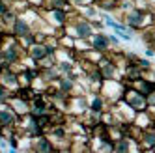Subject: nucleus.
I'll list each match as a JSON object with an SVG mask.
<instances>
[{
  "label": "nucleus",
  "mask_w": 155,
  "mask_h": 153,
  "mask_svg": "<svg viewBox=\"0 0 155 153\" xmlns=\"http://www.w3.org/2000/svg\"><path fill=\"white\" fill-rule=\"evenodd\" d=\"M121 23H125L131 30L142 32L155 24V11L153 9H140V8H131L129 11L121 15Z\"/></svg>",
  "instance_id": "f257e3e1"
},
{
  "label": "nucleus",
  "mask_w": 155,
  "mask_h": 153,
  "mask_svg": "<svg viewBox=\"0 0 155 153\" xmlns=\"http://www.w3.org/2000/svg\"><path fill=\"white\" fill-rule=\"evenodd\" d=\"M71 8H49V9H41V17L47 21V23L52 28H64L69 21V13H71Z\"/></svg>",
  "instance_id": "f03ea898"
},
{
  "label": "nucleus",
  "mask_w": 155,
  "mask_h": 153,
  "mask_svg": "<svg viewBox=\"0 0 155 153\" xmlns=\"http://www.w3.org/2000/svg\"><path fill=\"white\" fill-rule=\"evenodd\" d=\"M135 112H142V110H148V101H146V95L140 93L137 88L125 84V90H124V97H121Z\"/></svg>",
  "instance_id": "7ed1b4c3"
},
{
  "label": "nucleus",
  "mask_w": 155,
  "mask_h": 153,
  "mask_svg": "<svg viewBox=\"0 0 155 153\" xmlns=\"http://www.w3.org/2000/svg\"><path fill=\"white\" fill-rule=\"evenodd\" d=\"M124 90H125L124 80H103V86H101V93L110 105L118 103L124 97Z\"/></svg>",
  "instance_id": "20e7f679"
},
{
  "label": "nucleus",
  "mask_w": 155,
  "mask_h": 153,
  "mask_svg": "<svg viewBox=\"0 0 155 153\" xmlns=\"http://www.w3.org/2000/svg\"><path fill=\"white\" fill-rule=\"evenodd\" d=\"M97 67H99V71H101V75H103V80H121L124 79L120 67L114 63V60L110 58L108 54H105V56L99 60Z\"/></svg>",
  "instance_id": "39448f33"
},
{
  "label": "nucleus",
  "mask_w": 155,
  "mask_h": 153,
  "mask_svg": "<svg viewBox=\"0 0 155 153\" xmlns=\"http://www.w3.org/2000/svg\"><path fill=\"white\" fill-rule=\"evenodd\" d=\"M86 112H88V93H82V95H69L68 110H65V114L81 118V116L86 114Z\"/></svg>",
  "instance_id": "423d86ee"
},
{
  "label": "nucleus",
  "mask_w": 155,
  "mask_h": 153,
  "mask_svg": "<svg viewBox=\"0 0 155 153\" xmlns=\"http://www.w3.org/2000/svg\"><path fill=\"white\" fill-rule=\"evenodd\" d=\"M0 84H2L4 88H8L12 93L17 92L21 88V84H19V71H15L12 65L0 69Z\"/></svg>",
  "instance_id": "0eeeda50"
},
{
  "label": "nucleus",
  "mask_w": 155,
  "mask_h": 153,
  "mask_svg": "<svg viewBox=\"0 0 155 153\" xmlns=\"http://www.w3.org/2000/svg\"><path fill=\"white\" fill-rule=\"evenodd\" d=\"M30 151H36V153H52V151H58L56 146L52 144V140L47 136V133L38 135L30 140Z\"/></svg>",
  "instance_id": "6e6552de"
},
{
  "label": "nucleus",
  "mask_w": 155,
  "mask_h": 153,
  "mask_svg": "<svg viewBox=\"0 0 155 153\" xmlns=\"http://www.w3.org/2000/svg\"><path fill=\"white\" fill-rule=\"evenodd\" d=\"M90 47L94 50H97V52H103V54H108L110 50H112L108 34H107V32H101V30L94 32V36L90 37Z\"/></svg>",
  "instance_id": "1a4fd4ad"
},
{
  "label": "nucleus",
  "mask_w": 155,
  "mask_h": 153,
  "mask_svg": "<svg viewBox=\"0 0 155 153\" xmlns=\"http://www.w3.org/2000/svg\"><path fill=\"white\" fill-rule=\"evenodd\" d=\"M8 32H9V34H12L15 39H21V37H25L26 34H30V32H34V28H32V24L28 23L23 15H17V19L13 21V24L9 26Z\"/></svg>",
  "instance_id": "9d476101"
},
{
  "label": "nucleus",
  "mask_w": 155,
  "mask_h": 153,
  "mask_svg": "<svg viewBox=\"0 0 155 153\" xmlns=\"http://www.w3.org/2000/svg\"><path fill=\"white\" fill-rule=\"evenodd\" d=\"M19 118H21V116H19L8 103H6V105H0V123H2L4 127H17Z\"/></svg>",
  "instance_id": "9b49d317"
},
{
  "label": "nucleus",
  "mask_w": 155,
  "mask_h": 153,
  "mask_svg": "<svg viewBox=\"0 0 155 153\" xmlns=\"http://www.w3.org/2000/svg\"><path fill=\"white\" fill-rule=\"evenodd\" d=\"M140 151H155V125L142 129L140 138H138Z\"/></svg>",
  "instance_id": "f8f14e48"
},
{
  "label": "nucleus",
  "mask_w": 155,
  "mask_h": 153,
  "mask_svg": "<svg viewBox=\"0 0 155 153\" xmlns=\"http://www.w3.org/2000/svg\"><path fill=\"white\" fill-rule=\"evenodd\" d=\"M8 105L12 106L19 116H25V114L30 112V101H28V99H23V97H19L17 93H12V95H9Z\"/></svg>",
  "instance_id": "ddd939ff"
},
{
  "label": "nucleus",
  "mask_w": 155,
  "mask_h": 153,
  "mask_svg": "<svg viewBox=\"0 0 155 153\" xmlns=\"http://www.w3.org/2000/svg\"><path fill=\"white\" fill-rule=\"evenodd\" d=\"M26 54H28V56L34 60L36 63H38L41 58H45L47 54H49V52H47V45H45V43H41V41H36L34 45H32V47L26 50Z\"/></svg>",
  "instance_id": "4468645a"
},
{
  "label": "nucleus",
  "mask_w": 155,
  "mask_h": 153,
  "mask_svg": "<svg viewBox=\"0 0 155 153\" xmlns=\"http://www.w3.org/2000/svg\"><path fill=\"white\" fill-rule=\"evenodd\" d=\"M133 123L140 129H148V127H153L155 122H153V116L150 114V110H142V112H137L135 114V119H133Z\"/></svg>",
  "instance_id": "2eb2a0df"
},
{
  "label": "nucleus",
  "mask_w": 155,
  "mask_h": 153,
  "mask_svg": "<svg viewBox=\"0 0 155 153\" xmlns=\"http://www.w3.org/2000/svg\"><path fill=\"white\" fill-rule=\"evenodd\" d=\"M95 8L99 11H105V13H118L120 9V2L118 0H95Z\"/></svg>",
  "instance_id": "dca6fc26"
},
{
  "label": "nucleus",
  "mask_w": 155,
  "mask_h": 153,
  "mask_svg": "<svg viewBox=\"0 0 155 153\" xmlns=\"http://www.w3.org/2000/svg\"><path fill=\"white\" fill-rule=\"evenodd\" d=\"M90 39H75V50L79 54H84L86 50H90Z\"/></svg>",
  "instance_id": "f3484780"
},
{
  "label": "nucleus",
  "mask_w": 155,
  "mask_h": 153,
  "mask_svg": "<svg viewBox=\"0 0 155 153\" xmlns=\"http://www.w3.org/2000/svg\"><path fill=\"white\" fill-rule=\"evenodd\" d=\"M135 63L138 65V67H140L144 73H146V71H150V69H151V65H153V62H151L150 58H144V56H138V60H137Z\"/></svg>",
  "instance_id": "a211bd4d"
},
{
  "label": "nucleus",
  "mask_w": 155,
  "mask_h": 153,
  "mask_svg": "<svg viewBox=\"0 0 155 153\" xmlns=\"http://www.w3.org/2000/svg\"><path fill=\"white\" fill-rule=\"evenodd\" d=\"M114 34L121 41H133V30H114Z\"/></svg>",
  "instance_id": "6ab92c4d"
},
{
  "label": "nucleus",
  "mask_w": 155,
  "mask_h": 153,
  "mask_svg": "<svg viewBox=\"0 0 155 153\" xmlns=\"http://www.w3.org/2000/svg\"><path fill=\"white\" fill-rule=\"evenodd\" d=\"M69 4H71L75 9H81V8H84V6L95 4V0H69Z\"/></svg>",
  "instance_id": "aec40b11"
},
{
  "label": "nucleus",
  "mask_w": 155,
  "mask_h": 153,
  "mask_svg": "<svg viewBox=\"0 0 155 153\" xmlns=\"http://www.w3.org/2000/svg\"><path fill=\"white\" fill-rule=\"evenodd\" d=\"M9 95H12V92L0 84V105H6V103L9 101Z\"/></svg>",
  "instance_id": "412c9836"
},
{
  "label": "nucleus",
  "mask_w": 155,
  "mask_h": 153,
  "mask_svg": "<svg viewBox=\"0 0 155 153\" xmlns=\"http://www.w3.org/2000/svg\"><path fill=\"white\" fill-rule=\"evenodd\" d=\"M12 9V0H0V17Z\"/></svg>",
  "instance_id": "4be33fe9"
},
{
  "label": "nucleus",
  "mask_w": 155,
  "mask_h": 153,
  "mask_svg": "<svg viewBox=\"0 0 155 153\" xmlns=\"http://www.w3.org/2000/svg\"><path fill=\"white\" fill-rule=\"evenodd\" d=\"M144 76H148L150 80H153V82H155V63L151 65V69H150V71H146V73H144Z\"/></svg>",
  "instance_id": "5701e85b"
},
{
  "label": "nucleus",
  "mask_w": 155,
  "mask_h": 153,
  "mask_svg": "<svg viewBox=\"0 0 155 153\" xmlns=\"http://www.w3.org/2000/svg\"><path fill=\"white\" fill-rule=\"evenodd\" d=\"M146 101H148V106H155V92H151L150 95H146Z\"/></svg>",
  "instance_id": "b1692460"
},
{
  "label": "nucleus",
  "mask_w": 155,
  "mask_h": 153,
  "mask_svg": "<svg viewBox=\"0 0 155 153\" xmlns=\"http://www.w3.org/2000/svg\"><path fill=\"white\" fill-rule=\"evenodd\" d=\"M144 54H146V58H153L155 56V50L151 47H148V49H144Z\"/></svg>",
  "instance_id": "393cba45"
},
{
  "label": "nucleus",
  "mask_w": 155,
  "mask_h": 153,
  "mask_svg": "<svg viewBox=\"0 0 155 153\" xmlns=\"http://www.w3.org/2000/svg\"><path fill=\"white\" fill-rule=\"evenodd\" d=\"M148 110H150V114L153 116V122H155V106H148Z\"/></svg>",
  "instance_id": "a878e982"
},
{
  "label": "nucleus",
  "mask_w": 155,
  "mask_h": 153,
  "mask_svg": "<svg viewBox=\"0 0 155 153\" xmlns=\"http://www.w3.org/2000/svg\"><path fill=\"white\" fill-rule=\"evenodd\" d=\"M2 133H4V125H2V123H0V135H2Z\"/></svg>",
  "instance_id": "bb28decb"
}]
</instances>
